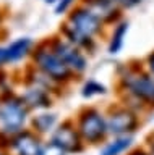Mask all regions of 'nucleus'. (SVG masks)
I'll use <instances>...</instances> for the list:
<instances>
[{"label":"nucleus","instance_id":"obj_20","mask_svg":"<svg viewBox=\"0 0 154 155\" xmlns=\"http://www.w3.org/2000/svg\"><path fill=\"white\" fill-rule=\"evenodd\" d=\"M71 3H73V0H59V3H57V7H55V13L57 15L65 13L67 10L71 7Z\"/></svg>","mask_w":154,"mask_h":155},{"label":"nucleus","instance_id":"obj_21","mask_svg":"<svg viewBox=\"0 0 154 155\" xmlns=\"http://www.w3.org/2000/svg\"><path fill=\"white\" fill-rule=\"evenodd\" d=\"M7 61V47H0V66L5 65Z\"/></svg>","mask_w":154,"mask_h":155},{"label":"nucleus","instance_id":"obj_18","mask_svg":"<svg viewBox=\"0 0 154 155\" xmlns=\"http://www.w3.org/2000/svg\"><path fill=\"white\" fill-rule=\"evenodd\" d=\"M65 153L67 152H63L60 147H57L55 144L49 142L47 145H42V150H41L39 155H65Z\"/></svg>","mask_w":154,"mask_h":155},{"label":"nucleus","instance_id":"obj_7","mask_svg":"<svg viewBox=\"0 0 154 155\" xmlns=\"http://www.w3.org/2000/svg\"><path fill=\"white\" fill-rule=\"evenodd\" d=\"M50 142L55 144L57 147H60L67 153H73V152L76 153L83 150V137L78 133V129H75L71 126L70 121L63 123L54 131Z\"/></svg>","mask_w":154,"mask_h":155},{"label":"nucleus","instance_id":"obj_13","mask_svg":"<svg viewBox=\"0 0 154 155\" xmlns=\"http://www.w3.org/2000/svg\"><path fill=\"white\" fill-rule=\"evenodd\" d=\"M31 48H33V41L29 37L16 39L7 47V61L15 63L18 60H21L31 52Z\"/></svg>","mask_w":154,"mask_h":155},{"label":"nucleus","instance_id":"obj_24","mask_svg":"<svg viewBox=\"0 0 154 155\" xmlns=\"http://www.w3.org/2000/svg\"><path fill=\"white\" fill-rule=\"evenodd\" d=\"M149 155H154V142H151V152H149Z\"/></svg>","mask_w":154,"mask_h":155},{"label":"nucleus","instance_id":"obj_22","mask_svg":"<svg viewBox=\"0 0 154 155\" xmlns=\"http://www.w3.org/2000/svg\"><path fill=\"white\" fill-rule=\"evenodd\" d=\"M148 68L151 71V74L154 76V52L149 53V57H148Z\"/></svg>","mask_w":154,"mask_h":155},{"label":"nucleus","instance_id":"obj_19","mask_svg":"<svg viewBox=\"0 0 154 155\" xmlns=\"http://www.w3.org/2000/svg\"><path fill=\"white\" fill-rule=\"evenodd\" d=\"M118 8H133L141 3V0H112Z\"/></svg>","mask_w":154,"mask_h":155},{"label":"nucleus","instance_id":"obj_1","mask_svg":"<svg viewBox=\"0 0 154 155\" xmlns=\"http://www.w3.org/2000/svg\"><path fill=\"white\" fill-rule=\"evenodd\" d=\"M33 60L37 65V68L44 73L47 78H50L52 81L62 82L68 81L71 78V71L63 61L60 60V57L50 48V45H39L33 52Z\"/></svg>","mask_w":154,"mask_h":155},{"label":"nucleus","instance_id":"obj_11","mask_svg":"<svg viewBox=\"0 0 154 155\" xmlns=\"http://www.w3.org/2000/svg\"><path fill=\"white\" fill-rule=\"evenodd\" d=\"M21 99L28 108H47V107H50L49 92L42 87H33Z\"/></svg>","mask_w":154,"mask_h":155},{"label":"nucleus","instance_id":"obj_4","mask_svg":"<svg viewBox=\"0 0 154 155\" xmlns=\"http://www.w3.org/2000/svg\"><path fill=\"white\" fill-rule=\"evenodd\" d=\"M125 87L133 97L144 104L154 105V76L149 73H136L125 76Z\"/></svg>","mask_w":154,"mask_h":155},{"label":"nucleus","instance_id":"obj_5","mask_svg":"<svg viewBox=\"0 0 154 155\" xmlns=\"http://www.w3.org/2000/svg\"><path fill=\"white\" fill-rule=\"evenodd\" d=\"M50 48L60 57V60L63 61L71 71L83 73L86 70V66H88V61H86V57L83 55V52H81L78 47H75L73 44H70L68 41L54 39V41L50 42Z\"/></svg>","mask_w":154,"mask_h":155},{"label":"nucleus","instance_id":"obj_3","mask_svg":"<svg viewBox=\"0 0 154 155\" xmlns=\"http://www.w3.org/2000/svg\"><path fill=\"white\" fill-rule=\"evenodd\" d=\"M78 133L83 140L89 144H96L104 139L107 131V120L94 108H88L80 115L78 120Z\"/></svg>","mask_w":154,"mask_h":155},{"label":"nucleus","instance_id":"obj_9","mask_svg":"<svg viewBox=\"0 0 154 155\" xmlns=\"http://www.w3.org/2000/svg\"><path fill=\"white\" fill-rule=\"evenodd\" d=\"M12 145L15 147L18 155H39L42 144L36 134L31 131H20L12 137Z\"/></svg>","mask_w":154,"mask_h":155},{"label":"nucleus","instance_id":"obj_6","mask_svg":"<svg viewBox=\"0 0 154 155\" xmlns=\"http://www.w3.org/2000/svg\"><path fill=\"white\" fill-rule=\"evenodd\" d=\"M68 23L78 32L84 34V36H88V37H94L96 34H99L101 29H102V24H104L101 21L99 16H96L89 8L83 7V5L78 8H75L73 12L70 13Z\"/></svg>","mask_w":154,"mask_h":155},{"label":"nucleus","instance_id":"obj_12","mask_svg":"<svg viewBox=\"0 0 154 155\" xmlns=\"http://www.w3.org/2000/svg\"><path fill=\"white\" fill-rule=\"evenodd\" d=\"M60 31H62V34L65 36L67 41H68L70 44H73L75 47H78V48H88V50H93V48H94L93 37H88V36H84V34L78 32L68 21H67L63 26H62Z\"/></svg>","mask_w":154,"mask_h":155},{"label":"nucleus","instance_id":"obj_2","mask_svg":"<svg viewBox=\"0 0 154 155\" xmlns=\"http://www.w3.org/2000/svg\"><path fill=\"white\" fill-rule=\"evenodd\" d=\"M26 111L28 107L25 105L23 99L8 97L7 100L0 102V123L3 133L10 136L20 133L26 121Z\"/></svg>","mask_w":154,"mask_h":155},{"label":"nucleus","instance_id":"obj_16","mask_svg":"<svg viewBox=\"0 0 154 155\" xmlns=\"http://www.w3.org/2000/svg\"><path fill=\"white\" fill-rule=\"evenodd\" d=\"M57 123V116L54 113H42V115H37L33 118V126L37 133L44 134V133H50L54 129V126Z\"/></svg>","mask_w":154,"mask_h":155},{"label":"nucleus","instance_id":"obj_8","mask_svg":"<svg viewBox=\"0 0 154 155\" xmlns=\"http://www.w3.org/2000/svg\"><path fill=\"white\" fill-rule=\"evenodd\" d=\"M138 126V116L127 108H118L112 111L107 118V131L112 136L132 134Z\"/></svg>","mask_w":154,"mask_h":155},{"label":"nucleus","instance_id":"obj_17","mask_svg":"<svg viewBox=\"0 0 154 155\" xmlns=\"http://www.w3.org/2000/svg\"><path fill=\"white\" fill-rule=\"evenodd\" d=\"M105 92H107L105 86H102L101 82L94 81V79H89L88 82H84L81 94H83V97H94V95H102Z\"/></svg>","mask_w":154,"mask_h":155},{"label":"nucleus","instance_id":"obj_25","mask_svg":"<svg viewBox=\"0 0 154 155\" xmlns=\"http://www.w3.org/2000/svg\"><path fill=\"white\" fill-rule=\"evenodd\" d=\"M47 3H59V0H46Z\"/></svg>","mask_w":154,"mask_h":155},{"label":"nucleus","instance_id":"obj_15","mask_svg":"<svg viewBox=\"0 0 154 155\" xmlns=\"http://www.w3.org/2000/svg\"><path fill=\"white\" fill-rule=\"evenodd\" d=\"M132 142H133V137L130 134H127V136H117L112 142H109L102 150H101L99 155H120V153H123L127 149H130Z\"/></svg>","mask_w":154,"mask_h":155},{"label":"nucleus","instance_id":"obj_14","mask_svg":"<svg viewBox=\"0 0 154 155\" xmlns=\"http://www.w3.org/2000/svg\"><path fill=\"white\" fill-rule=\"evenodd\" d=\"M127 32H128V23L127 21H120L117 26L114 28V32L110 36V42H109V53H118L123 47V42H125V37H127Z\"/></svg>","mask_w":154,"mask_h":155},{"label":"nucleus","instance_id":"obj_10","mask_svg":"<svg viewBox=\"0 0 154 155\" xmlns=\"http://www.w3.org/2000/svg\"><path fill=\"white\" fill-rule=\"evenodd\" d=\"M83 7L89 8L102 23H112L118 18V7L112 0H83Z\"/></svg>","mask_w":154,"mask_h":155},{"label":"nucleus","instance_id":"obj_23","mask_svg":"<svg viewBox=\"0 0 154 155\" xmlns=\"http://www.w3.org/2000/svg\"><path fill=\"white\" fill-rule=\"evenodd\" d=\"M132 155H149V153H146V152H143V150H136V152H133Z\"/></svg>","mask_w":154,"mask_h":155}]
</instances>
